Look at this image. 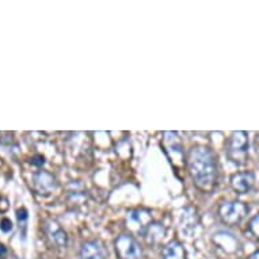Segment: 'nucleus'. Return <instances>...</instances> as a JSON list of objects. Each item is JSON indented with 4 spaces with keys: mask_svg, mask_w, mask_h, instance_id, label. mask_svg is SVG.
<instances>
[{
    "mask_svg": "<svg viewBox=\"0 0 259 259\" xmlns=\"http://www.w3.org/2000/svg\"><path fill=\"white\" fill-rule=\"evenodd\" d=\"M189 171L197 187L201 190L212 189L217 178V163L214 153L206 147H194L187 157Z\"/></svg>",
    "mask_w": 259,
    "mask_h": 259,
    "instance_id": "f257e3e1",
    "label": "nucleus"
},
{
    "mask_svg": "<svg viewBox=\"0 0 259 259\" xmlns=\"http://www.w3.org/2000/svg\"><path fill=\"white\" fill-rule=\"evenodd\" d=\"M248 151V136L246 132H235L231 136L227 147V155L236 164H242L246 161Z\"/></svg>",
    "mask_w": 259,
    "mask_h": 259,
    "instance_id": "f03ea898",
    "label": "nucleus"
},
{
    "mask_svg": "<svg viewBox=\"0 0 259 259\" xmlns=\"http://www.w3.org/2000/svg\"><path fill=\"white\" fill-rule=\"evenodd\" d=\"M248 208L246 204L234 201V202H224L219 208V216L221 221L227 225H238L247 216Z\"/></svg>",
    "mask_w": 259,
    "mask_h": 259,
    "instance_id": "7ed1b4c3",
    "label": "nucleus"
},
{
    "mask_svg": "<svg viewBox=\"0 0 259 259\" xmlns=\"http://www.w3.org/2000/svg\"><path fill=\"white\" fill-rule=\"evenodd\" d=\"M115 251L119 259H140L143 254L140 244L131 235H119L115 239Z\"/></svg>",
    "mask_w": 259,
    "mask_h": 259,
    "instance_id": "20e7f679",
    "label": "nucleus"
},
{
    "mask_svg": "<svg viewBox=\"0 0 259 259\" xmlns=\"http://www.w3.org/2000/svg\"><path fill=\"white\" fill-rule=\"evenodd\" d=\"M166 153L171 159L172 164H182L183 160V147L179 140L177 133L166 132L164 133V141H163Z\"/></svg>",
    "mask_w": 259,
    "mask_h": 259,
    "instance_id": "39448f33",
    "label": "nucleus"
},
{
    "mask_svg": "<svg viewBox=\"0 0 259 259\" xmlns=\"http://www.w3.org/2000/svg\"><path fill=\"white\" fill-rule=\"evenodd\" d=\"M44 230H45V234H47L48 239L51 240L52 244H55L59 248H63V247L67 246V243H68L67 234L64 232L63 228L56 221H47L45 225H44Z\"/></svg>",
    "mask_w": 259,
    "mask_h": 259,
    "instance_id": "423d86ee",
    "label": "nucleus"
},
{
    "mask_svg": "<svg viewBox=\"0 0 259 259\" xmlns=\"http://www.w3.org/2000/svg\"><path fill=\"white\" fill-rule=\"evenodd\" d=\"M107 252L103 244L98 240H90L81 244L80 259H106Z\"/></svg>",
    "mask_w": 259,
    "mask_h": 259,
    "instance_id": "0eeeda50",
    "label": "nucleus"
},
{
    "mask_svg": "<svg viewBox=\"0 0 259 259\" xmlns=\"http://www.w3.org/2000/svg\"><path fill=\"white\" fill-rule=\"evenodd\" d=\"M255 182V177L250 171H244V172H238L231 178V186L235 191H238L240 194L248 193L252 189Z\"/></svg>",
    "mask_w": 259,
    "mask_h": 259,
    "instance_id": "6e6552de",
    "label": "nucleus"
},
{
    "mask_svg": "<svg viewBox=\"0 0 259 259\" xmlns=\"http://www.w3.org/2000/svg\"><path fill=\"white\" fill-rule=\"evenodd\" d=\"M34 186L35 190L38 191L39 194H48L52 190H55L57 183L53 175H51L47 171H39L38 174L34 175Z\"/></svg>",
    "mask_w": 259,
    "mask_h": 259,
    "instance_id": "1a4fd4ad",
    "label": "nucleus"
},
{
    "mask_svg": "<svg viewBox=\"0 0 259 259\" xmlns=\"http://www.w3.org/2000/svg\"><path fill=\"white\" fill-rule=\"evenodd\" d=\"M163 259H187L186 250L179 242H170L163 248Z\"/></svg>",
    "mask_w": 259,
    "mask_h": 259,
    "instance_id": "9d476101",
    "label": "nucleus"
},
{
    "mask_svg": "<svg viewBox=\"0 0 259 259\" xmlns=\"http://www.w3.org/2000/svg\"><path fill=\"white\" fill-rule=\"evenodd\" d=\"M164 234H166V231H164V228L160 224L149 223L147 225V228L144 230V232H143V236H144L145 240L148 243H157L159 240L164 238Z\"/></svg>",
    "mask_w": 259,
    "mask_h": 259,
    "instance_id": "9b49d317",
    "label": "nucleus"
},
{
    "mask_svg": "<svg viewBox=\"0 0 259 259\" xmlns=\"http://www.w3.org/2000/svg\"><path fill=\"white\" fill-rule=\"evenodd\" d=\"M250 230L251 232L254 234V236H256V238L259 239V214H256V216L251 220Z\"/></svg>",
    "mask_w": 259,
    "mask_h": 259,
    "instance_id": "f8f14e48",
    "label": "nucleus"
},
{
    "mask_svg": "<svg viewBox=\"0 0 259 259\" xmlns=\"http://www.w3.org/2000/svg\"><path fill=\"white\" fill-rule=\"evenodd\" d=\"M17 216H18V221H19V224H22V227H26V220H27V212H26V209H21V210H18Z\"/></svg>",
    "mask_w": 259,
    "mask_h": 259,
    "instance_id": "ddd939ff",
    "label": "nucleus"
},
{
    "mask_svg": "<svg viewBox=\"0 0 259 259\" xmlns=\"http://www.w3.org/2000/svg\"><path fill=\"white\" fill-rule=\"evenodd\" d=\"M0 228H2V231H3V232H9V231H11V228H13V224H11V221L7 220V219H5V220H2V225H0Z\"/></svg>",
    "mask_w": 259,
    "mask_h": 259,
    "instance_id": "4468645a",
    "label": "nucleus"
},
{
    "mask_svg": "<svg viewBox=\"0 0 259 259\" xmlns=\"http://www.w3.org/2000/svg\"><path fill=\"white\" fill-rule=\"evenodd\" d=\"M248 259H259V251H256V252H254V254L251 255L250 258Z\"/></svg>",
    "mask_w": 259,
    "mask_h": 259,
    "instance_id": "2eb2a0df",
    "label": "nucleus"
},
{
    "mask_svg": "<svg viewBox=\"0 0 259 259\" xmlns=\"http://www.w3.org/2000/svg\"><path fill=\"white\" fill-rule=\"evenodd\" d=\"M6 252V248H5V246H3V244H0V255H3Z\"/></svg>",
    "mask_w": 259,
    "mask_h": 259,
    "instance_id": "dca6fc26",
    "label": "nucleus"
}]
</instances>
